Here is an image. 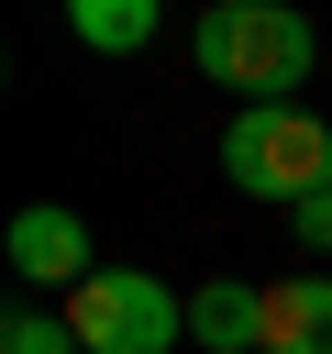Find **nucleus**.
I'll return each instance as SVG.
<instances>
[{
  "label": "nucleus",
  "instance_id": "f257e3e1",
  "mask_svg": "<svg viewBox=\"0 0 332 354\" xmlns=\"http://www.w3.org/2000/svg\"><path fill=\"white\" fill-rule=\"evenodd\" d=\"M310 22L288 11V0H210L199 11V66L221 77V88H255V100H277V88H299L310 77Z\"/></svg>",
  "mask_w": 332,
  "mask_h": 354
},
{
  "label": "nucleus",
  "instance_id": "f03ea898",
  "mask_svg": "<svg viewBox=\"0 0 332 354\" xmlns=\"http://www.w3.org/2000/svg\"><path fill=\"white\" fill-rule=\"evenodd\" d=\"M221 177L243 188V199H310L321 177H332V133L299 111V100H243L232 111V133H221Z\"/></svg>",
  "mask_w": 332,
  "mask_h": 354
},
{
  "label": "nucleus",
  "instance_id": "7ed1b4c3",
  "mask_svg": "<svg viewBox=\"0 0 332 354\" xmlns=\"http://www.w3.org/2000/svg\"><path fill=\"white\" fill-rule=\"evenodd\" d=\"M66 332H77V354H166L188 332V299L144 266H100L89 288H66Z\"/></svg>",
  "mask_w": 332,
  "mask_h": 354
},
{
  "label": "nucleus",
  "instance_id": "20e7f679",
  "mask_svg": "<svg viewBox=\"0 0 332 354\" xmlns=\"http://www.w3.org/2000/svg\"><path fill=\"white\" fill-rule=\"evenodd\" d=\"M0 254H11V277H33V288H89V277H100V266H89V221H77V210H55V199H44V210H22Z\"/></svg>",
  "mask_w": 332,
  "mask_h": 354
},
{
  "label": "nucleus",
  "instance_id": "39448f33",
  "mask_svg": "<svg viewBox=\"0 0 332 354\" xmlns=\"http://www.w3.org/2000/svg\"><path fill=\"white\" fill-rule=\"evenodd\" d=\"M266 354H332V277H277L266 288Z\"/></svg>",
  "mask_w": 332,
  "mask_h": 354
},
{
  "label": "nucleus",
  "instance_id": "423d86ee",
  "mask_svg": "<svg viewBox=\"0 0 332 354\" xmlns=\"http://www.w3.org/2000/svg\"><path fill=\"white\" fill-rule=\"evenodd\" d=\"M188 332H199L210 354H266V288H243V277L199 288V299H188Z\"/></svg>",
  "mask_w": 332,
  "mask_h": 354
},
{
  "label": "nucleus",
  "instance_id": "0eeeda50",
  "mask_svg": "<svg viewBox=\"0 0 332 354\" xmlns=\"http://www.w3.org/2000/svg\"><path fill=\"white\" fill-rule=\"evenodd\" d=\"M66 33H77L89 55H133V44L155 33V0H66Z\"/></svg>",
  "mask_w": 332,
  "mask_h": 354
},
{
  "label": "nucleus",
  "instance_id": "6e6552de",
  "mask_svg": "<svg viewBox=\"0 0 332 354\" xmlns=\"http://www.w3.org/2000/svg\"><path fill=\"white\" fill-rule=\"evenodd\" d=\"M0 354H77V332H66V321H33V310H11V321H0Z\"/></svg>",
  "mask_w": 332,
  "mask_h": 354
},
{
  "label": "nucleus",
  "instance_id": "1a4fd4ad",
  "mask_svg": "<svg viewBox=\"0 0 332 354\" xmlns=\"http://www.w3.org/2000/svg\"><path fill=\"white\" fill-rule=\"evenodd\" d=\"M288 221H299V243H321V254H332V177H321V188H310Z\"/></svg>",
  "mask_w": 332,
  "mask_h": 354
}]
</instances>
